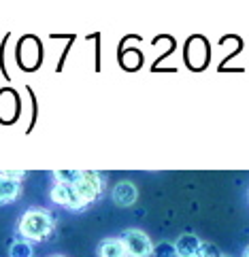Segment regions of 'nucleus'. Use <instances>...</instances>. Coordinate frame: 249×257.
<instances>
[{
    "label": "nucleus",
    "mask_w": 249,
    "mask_h": 257,
    "mask_svg": "<svg viewBox=\"0 0 249 257\" xmlns=\"http://www.w3.org/2000/svg\"><path fill=\"white\" fill-rule=\"evenodd\" d=\"M49 198L55 202L58 206H64L68 210H75V213H79V210L88 208V204L79 198L77 189L72 185H66V183H53V187L49 189Z\"/></svg>",
    "instance_id": "nucleus-4"
},
{
    "label": "nucleus",
    "mask_w": 249,
    "mask_h": 257,
    "mask_svg": "<svg viewBox=\"0 0 249 257\" xmlns=\"http://www.w3.org/2000/svg\"><path fill=\"white\" fill-rule=\"evenodd\" d=\"M119 240H122L128 257H151L153 255V242L143 229L128 227L122 232Z\"/></svg>",
    "instance_id": "nucleus-2"
},
{
    "label": "nucleus",
    "mask_w": 249,
    "mask_h": 257,
    "mask_svg": "<svg viewBox=\"0 0 249 257\" xmlns=\"http://www.w3.org/2000/svg\"><path fill=\"white\" fill-rule=\"evenodd\" d=\"M72 187L77 189L79 198L90 206L94 200H98V196H103V191H105V177L100 172L81 170V177H79V181Z\"/></svg>",
    "instance_id": "nucleus-3"
},
{
    "label": "nucleus",
    "mask_w": 249,
    "mask_h": 257,
    "mask_svg": "<svg viewBox=\"0 0 249 257\" xmlns=\"http://www.w3.org/2000/svg\"><path fill=\"white\" fill-rule=\"evenodd\" d=\"M20 196H22V183L7 179L0 174V206L11 204V202H15Z\"/></svg>",
    "instance_id": "nucleus-6"
},
{
    "label": "nucleus",
    "mask_w": 249,
    "mask_h": 257,
    "mask_svg": "<svg viewBox=\"0 0 249 257\" xmlns=\"http://www.w3.org/2000/svg\"><path fill=\"white\" fill-rule=\"evenodd\" d=\"M53 257H62V255H53Z\"/></svg>",
    "instance_id": "nucleus-15"
},
{
    "label": "nucleus",
    "mask_w": 249,
    "mask_h": 257,
    "mask_svg": "<svg viewBox=\"0 0 249 257\" xmlns=\"http://www.w3.org/2000/svg\"><path fill=\"white\" fill-rule=\"evenodd\" d=\"M81 177V170H55L53 181L55 183H66V185H75Z\"/></svg>",
    "instance_id": "nucleus-10"
},
{
    "label": "nucleus",
    "mask_w": 249,
    "mask_h": 257,
    "mask_svg": "<svg viewBox=\"0 0 249 257\" xmlns=\"http://www.w3.org/2000/svg\"><path fill=\"white\" fill-rule=\"evenodd\" d=\"M9 255H11V257H32L34 255L32 242H28V240H24V238H20V240H15L11 246H9Z\"/></svg>",
    "instance_id": "nucleus-9"
},
{
    "label": "nucleus",
    "mask_w": 249,
    "mask_h": 257,
    "mask_svg": "<svg viewBox=\"0 0 249 257\" xmlns=\"http://www.w3.org/2000/svg\"><path fill=\"white\" fill-rule=\"evenodd\" d=\"M111 198H113V202L117 206H122V208H128V206H132L136 198H138V189L134 183L130 181H122V183H117V185L113 187V191H111Z\"/></svg>",
    "instance_id": "nucleus-5"
},
{
    "label": "nucleus",
    "mask_w": 249,
    "mask_h": 257,
    "mask_svg": "<svg viewBox=\"0 0 249 257\" xmlns=\"http://www.w3.org/2000/svg\"><path fill=\"white\" fill-rule=\"evenodd\" d=\"M217 257H230V255H221V253H219V255H217Z\"/></svg>",
    "instance_id": "nucleus-14"
},
{
    "label": "nucleus",
    "mask_w": 249,
    "mask_h": 257,
    "mask_svg": "<svg viewBox=\"0 0 249 257\" xmlns=\"http://www.w3.org/2000/svg\"><path fill=\"white\" fill-rule=\"evenodd\" d=\"M98 257H128L119 238H105L98 244Z\"/></svg>",
    "instance_id": "nucleus-8"
},
{
    "label": "nucleus",
    "mask_w": 249,
    "mask_h": 257,
    "mask_svg": "<svg viewBox=\"0 0 249 257\" xmlns=\"http://www.w3.org/2000/svg\"><path fill=\"white\" fill-rule=\"evenodd\" d=\"M243 257H249V246H247V249H245V253H243Z\"/></svg>",
    "instance_id": "nucleus-13"
},
{
    "label": "nucleus",
    "mask_w": 249,
    "mask_h": 257,
    "mask_svg": "<svg viewBox=\"0 0 249 257\" xmlns=\"http://www.w3.org/2000/svg\"><path fill=\"white\" fill-rule=\"evenodd\" d=\"M200 246H202L200 238L194 236V234H181L177 240H175V251H177V257H192V255H196Z\"/></svg>",
    "instance_id": "nucleus-7"
},
{
    "label": "nucleus",
    "mask_w": 249,
    "mask_h": 257,
    "mask_svg": "<svg viewBox=\"0 0 249 257\" xmlns=\"http://www.w3.org/2000/svg\"><path fill=\"white\" fill-rule=\"evenodd\" d=\"M55 229V219L45 208H28L17 221V234L28 242H43L51 238Z\"/></svg>",
    "instance_id": "nucleus-1"
},
{
    "label": "nucleus",
    "mask_w": 249,
    "mask_h": 257,
    "mask_svg": "<svg viewBox=\"0 0 249 257\" xmlns=\"http://www.w3.org/2000/svg\"><path fill=\"white\" fill-rule=\"evenodd\" d=\"M153 257H177V251H175V244L171 242H160L153 246Z\"/></svg>",
    "instance_id": "nucleus-11"
},
{
    "label": "nucleus",
    "mask_w": 249,
    "mask_h": 257,
    "mask_svg": "<svg viewBox=\"0 0 249 257\" xmlns=\"http://www.w3.org/2000/svg\"><path fill=\"white\" fill-rule=\"evenodd\" d=\"M0 174H3V177H7V179H13V181H24L26 177H28V174L26 172H22V170H3V172H0Z\"/></svg>",
    "instance_id": "nucleus-12"
}]
</instances>
